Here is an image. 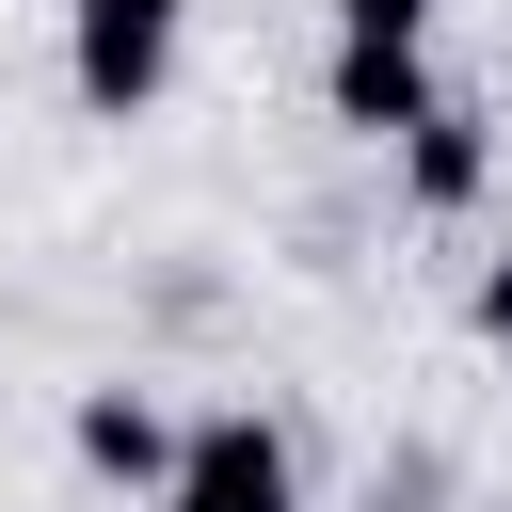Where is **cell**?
Returning <instances> with one entry per match:
<instances>
[{
  "mask_svg": "<svg viewBox=\"0 0 512 512\" xmlns=\"http://www.w3.org/2000/svg\"><path fill=\"white\" fill-rule=\"evenodd\" d=\"M176 32H192V0H64V80H80V112H160V80H176Z\"/></svg>",
  "mask_w": 512,
  "mask_h": 512,
  "instance_id": "cell-1",
  "label": "cell"
},
{
  "mask_svg": "<svg viewBox=\"0 0 512 512\" xmlns=\"http://www.w3.org/2000/svg\"><path fill=\"white\" fill-rule=\"evenodd\" d=\"M160 512H304V464H288V432H272L256 400H224V416H192V432H176Z\"/></svg>",
  "mask_w": 512,
  "mask_h": 512,
  "instance_id": "cell-2",
  "label": "cell"
},
{
  "mask_svg": "<svg viewBox=\"0 0 512 512\" xmlns=\"http://www.w3.org/2000/svg\"><path fill=\"white\" fill-rule=\"evenodd\" d=\"M320 96H336V128L400 144V128L432 112V48H416V32H336V80H320Z\"/></svg>",
  "mask_w": 512,
  "mask_h": 512,
  "instance_id": "cell-3",
  "label": "cell"
},
{
  "mask_svg": "<svg viewBox=\"0 0 512 512\" xmlns=\"http://www.w3.org/2000/svg\"><path fill=\"white\" fill-rule=\"evenodd\" d=\"M64 448H80L96 480H128V496H160V480H176V416H160L144 384H80V416H64Z\"/></svg>",
  "mask_w": 512,
  "mask_h": 512,
  "instance_id": "cell-4",
  "label": "cell"
},
{
  "mask_svg": "<svg viewBox=\"0 0 512 512\" xmlns=\"http://www.w3.org/2000/svg\"><path fill=\"white\" fill-rule=\"evenodd\" d=\"M400 176H416V208H480V176H496L480 112H464V96H432V112L400 128Z\"/></svg>",
  "mask_w": 512,
  "mask_h": 512,
  "instance_id": "cell-5",
  "label": "cell"
},
{
  "mask_svg": "<svg viewBox=\"0 0 512 512\" xmlns=\"http://www.w3.org/2000/svg\"><path fill=\"white\" fill-rule=\"evenodd\" d=\"M464 320H480V336H496V352H512V256H496V272H480V288H464Z\"/></svg>",
  "mask_w": 512,
  "mask_h": 512,
  "instance_id": "cell-6",
  "label": "cell"
},
{
  "mask_svg": "<svg viewBox=\"0 0 512 512\" xmlns=\"http://www.w3.org/2000/svg\"><path fill=\"white\" fill-rule=\"evenodd\" d=\"M336 32H432V0H336Z\"/></svg>",
  "mask_w": 512,
  "mask_h": 512,
  "instance_id": "cell-7",
  "label": "cell"
}]
</instances>
